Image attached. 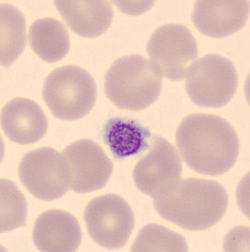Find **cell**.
<instances>
[{
    "label": "cell",
    "mask_w": 250,
    "mask_h": 252,
    "mask_svg": "<svg viewBox=\"0 0 250 252\" xmlns=\"http://www.w3.org/2000/svg\"><path fill=\"white\" fill-rule=\"evenodd\" d=\"M1 126L11 141L19 145H31L45 136L48 121L37 103L18 97L8 101L1 110Z\"/></svg>",
    "instance_id": "4fadbf2b"
},
{
    "label": "cell",
    "mask_w": 250,
    "mask_h": 252,
    "mask_svg": "<svg viewBox=\"0 0 250 252\" xmlns=\"http://www.w3.org/2000/svg\"><path fill=\"white\" fill-rule=\"evenodd\" d=\"M149 148L134 167L133 179L138 190L155 199L180 180L182 164L173 145L162 137L152 138Z\"/></svg>",
    "instance_id": "30bf717a"
},
{
    "label": "cell",
    "mask_w": 250,
    "mask_h": 252,
    "mask_svg": "<svg viewBox=\"0 0 250 252\" xmlns=\"http://www.w3.org/2000/svg\"><path fill=\"white\" fill-rule=\"evenodd\" d=\"M175 138L184 162L202 175H223L239 157L237 133L227 121L215 115L187 116L178 126Z\"/></svg>",
    "instance_id": "6da1fadb"
},
{
    "label": "cell",
    "mask_w": 250,
    "mask_h": 252,
    "mask_svg": "<svg viewBox=\"0 0 250 252\" xmlns=\"http://www.w3.org/2000/svg\"><path fill=\"white\" fill-rule=\"evenodd\" d=\"M103 138L115 158L123 159L144 152L152 138L150 131L138 122L114 118L106 123Z\"/></svg>",
    "instance_id": "9a60e30c"
},
{
    "label": "cell",
    "mask_w": 250,
    "mask_h": 252,
    "mask_svg": "<svg viewBox=\"0 0 250 252\" xmlns=\"http://www.w3.org/2000/svg\"><path fill=\"white\" fill-rule=\"evenodd\" d=\"M32 238L40 252H72L79 248L82 232L78 221L70 213L50 210L37 218Z\"/></svg>",
    "instance_id": "7c38bea8"
},
{
    "label": "cell",
    "mask_w": 250,
    "mask_h": 252,
    "mask_svg": "<svg viewBox=\"0 0 250 252\" xmlns=\"http://www.w3.org/2000/svg\"><path fill=\"white\" fill-rule=\"evenodd\" d=\"M249 4L247 0L197 1L192 11V23L207 36H229L244 28L249 16Z\"/></svg>",
    "instance_id": "8fae6325"
},
{
    "label": "cell",
    "mask_w": 250,
    "mask_h": 252,
    "mask_svg": "<svg viewBox=\"0 0 250 252\" xmlns=\"http://www.w3.org/2000/svg\"><path fill=\"white\" fill-rule=\"evenodd\" d=\"M84 221L93 241L109 250L123 248L134 229L131 208L116 194H104L91 200L84 211Z\"/></svg>",
    "instance_id": "8992f818"
},
{
    "label": "cell",
    "mask_w": 250,
    "mask_h": 252,
    "mask_svg": "<svg viewBox=\"0 0 250 252\" xmlns=\"http://www.w3.org/2000/svg\"><path fill=\"white\" fill-rule=\"evenodd\" d=\"M0 21V62L1 65L8 67L23 53L26 45V21L21 12L8 4H1Z\"/></svg>",
    "instance_id": "e0dca14e"
},
{
    "label": "cell",
    "mask_w": 250,
    "mask_h": 252,
    "mask_svg": "<svg viewBox=\"0 0 250 252\" xmlns=\"http://www.w3.org/2000/svg\"><path fill=\"white\" fill-rule=\"evenodd\" d=\"M227 206L225 189L202 179L180 180L154 199V207L160 217L189 231H202L217 224Z\"/></svg>",
    "instance_id": "7a4b0ae2"
},
{
    "label": "cell",
    "mask_w": 250,
    "mask_h": 252,
    "mask_svg": "<svg viewBox=\"0 0 250 252\" xmlns=\"http://www.w3.org/2000/svg\"><path fill=\"white\" fill-rule=\"evenodd\" d=\"M57 11L76 34L86 38L102 35L114 19L112 6L107 1H55Z\"/></svg>",
    "instance_id": "5bb4252c"
},
{
    "label": "cell",
    "mask_w": 250,
    "mask_h": 252,
    "mask_svg": "<svg viewBox=\"0 0 250 252\" xmlns=\"http://www.w3.org/2000/svg\"><path fill=\"white\" fill-rule=\"evenodd\" d=\"M43 100L52 114L62 121H77L94 109L97 87L84 68L66 65L52 71L44 82Z\"/></svg>",
    "instance_id": "277c9868"
},
{
    "label": "cell",
    "mask_w": 250,
    "mask_h": 252,
    "mask_svg": "<svg viewBox=\"0 0 250 252\" xmlns=\"http://www.w3.org/2000/svg\"><path fill=\"white\" fill-rule=\"evenodd\" d=\"M29 40L35 55L48 63L62 60L70 48L66 28L55 18H40L33 22L30 27Z\"/></svg>",
    "instance_id": "2e32d148"
},
{
    "label": "cell",
    "mask_w": 250,
    "mask_h": 252,
    "mask_svg": "<svg viewBox=\"0 0 250 252\" xmlns=\"http://www.w3.org/2000/svg\"><path fill=\"white\" fill-rule=\"evenodd\" d=\"M183 236L156 224L146 225L135 240L131 252H188Z\"/></svg>",
    "instance_id": "ac0fdd59"
},
{
    "label": "cell",
    "mask_w": 250,
    "mask_h": 252,
    "mask_svg": "<svg viewBox=\"0 0 250 252\" xmlns=\"http://www.w3.org/2000/svg\"><path fill=\"white\" fill-rule=\"evenodd\" d=\"M1 233L21 227L27 221V202L18 187L7 179L1 180Z\"/></svg>",
    "instance_id": "d6986e66"
},
{
    "label": "cell",
    "mask_w": 250,
    "mask_h": 252,
    "mask_svg": "<svg viewBox=\"0 0 250 252\" xmlns=\"http://www.w3.org/2000/svg\"><path fill=\"white\" fill-rule=\"evenodd\" d=\"M239 85L236 67L229 59L209 55L196 61L187 72L186 89L200 107L221 108L234 97Z\"/></svg>",
    "instance_id": "5b68a950"
},
{
    "label": "cell",
    "mask_w": 250,
    "mask_h": 252,
    "mask_svg": "<svg viewBox=\"0 0 250 252\" xmlns=\"http://www.w3.org/2000/svg\"><path fill=\"white\" fill-rule=\"evenodd\" d=\"M18 174L24 187L41 200H55L70 189L62 153L52 148L28 152L20 161Z\"/></svg>",
    "instance_id": "ba28073f"
},
{
    "label": "cell",
    "mask_w": 250,
    "mask_h": 252,
    "mask_svg": "<svg viewBox=\"0 0 250 252\" xmlns=\"http://www.w3.org/2000/svg\"><path fill=\"white\" fill-rule=\"evenodd\" d=\"M69 187L85 194L103 189L111 178L114 165L103 149L90 140H79L62 153Z\"/></svg>",
    "instance_id": "9c48e42d"
},
{
    "label": "cell",
    "mask_w": 250,
    "mask_h": 252,
    "mask_svg": "<svg viewBox=\"0 0 250 252\" xmlns=\"http://www.w3.org/2000/svg\"><path fill=\"white\" fill-rule=\"evenodd\" d=\"M162 89V75L148 59L130 55L117 59L106 72V95L118 108L144 110L156 102Z\"/></svg>",
    "instance_id": "3957f363"
},
{
    "label": "cell",
    "mask_w": 250,
    "mask_h": 252,
    "mask_svg": "<svg viewBox=\"0 0 250 252\" xmlns=\"http://www.w3.org/2000/svg\"><path fill=\"white\" fill-rule=\"evenodd\" d=\"M155 68L170 81L182 80L198 55L197 41L188 29L168 24L157 29L147 45Z\"/></svg>",
    "instance_id": "52a82bcc"
}]
</instances>
